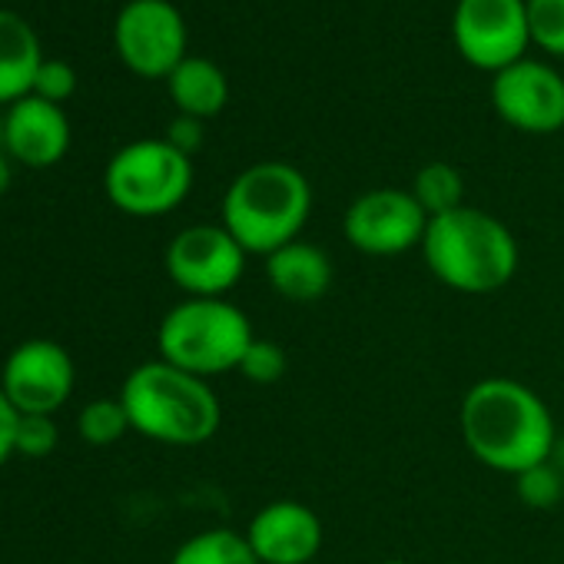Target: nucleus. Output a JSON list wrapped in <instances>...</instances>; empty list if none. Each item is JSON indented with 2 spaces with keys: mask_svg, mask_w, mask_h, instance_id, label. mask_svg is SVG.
Instances as JSON below:
<instances>
[{
  "mask_svg": "<svg viewBox=\"0 0 564 564\" xmlns=\"http://www.w3.org/2000/svg\"><path fill=\"white\" fill-rule=\"evenodd\" d=\"M286 369H290L286 349H282L279 343H272V339H259L256 336L252 346L246 349V356H242V362H239L236 372L246 382H252V386H275V382H282Z\"/></svg>",
  "mask_w": 564,
  "mask_h": 564,
  "instance_id": "21",
  "label": "nucleus"
},
{
  "mask_svg": "<svg viewBox=\"0 0 564 564\" xmlns=\"http://www.w3.org/2000/svg\"><path fill=\"white\" fill-rule=\"evenodd\" d=\"M8 186H11V163L0 153V193H8Z\"/></svg>",
  "mask_w": 564,
  "mask_h": 564,
  "instance_id": "28",
  "label": "nucleus"
},
{
  "mask_svg": "<svg viewBox=\"0 0 564 564\" xmlns=\"http://www.w3.org/2000/svg\"><path fill=\"white\" fill-rule=\"evenodd\" d=\"M130 429L160 445H203L219 432L223 405L209 379L176 369L163 359L137 366L120 389Z\"/></svg>",
  "mask_w": 564,
  "mask_h": 564,
  "instance_id": "3",
  "label": "nucleus"
},
{
  "mask_svg": "<svg viewBox=\"0 0 564 564\" xmlns=\"http://www.w3.org/2000/svg\"><path fill=\"white\" fill-rule=\"evenodd\" d=\"M252 339L256 333L249 316L229 300L186 296L163 316L156 329L160 359L199 379L236 372Z\"/></svg>",
  "mask_w": 564,
  "mask_h": 564,
  "instance_id": "5",
  "label": "nucleus"
},
{
  "mask_svg": "<svg viewBox=\"0 0 564 564\" xmlns=\"http://www.w3.org/2000/svg\"><path fill=\"white\" fill-rule=\"evenodd\" d=\"M376 564H412V561H402V557H386V561H376Z\"/></svg>",
  "mask_w": 564,
  "mask_h": 564,
  "instance_id": "29",
  "label": "nucleus"
},
{
  "mask_svg": "<svg viewBox=\"0 0 564 564\" xmlns=\"http://www.w3.org/2000/svg\"><path fill=\"white\" fill-rule=\"evenodd\" d=\"M77 366L54 339H28L11 349L0 369V392L21 415H54L74 395Z\"/></svg>",
  "mask_w": 564,
  "mask_h": 564,
  "instance_id": "11",
  "label": "nucleus"
},
{
  "mask_svg": "<svg viewBox=\"0 0 564 564\" xmlns=\"http://www.w3.org/2000/svg\"><path fill=\"white\" fill-rule=\"evenodd\" d=\"M166 140L180 150V153H186V156H193L196 150H199V143H203V120H193V117H180L173 127H170V133H166Z\"/></svg>",
  "mask_w": 564,
  "mask_h": 564,
  "instance_id": "27",
  "label": "nucleus"
},
{
  "mask_svg": "<svg viewBox=\"0 0 564 564\" xmlns=\"http://www.w3.org/2000/svg\"><path fill=\"white\" fill-rule=\"evenodd\" d=\"M242 534L259 564H316L326 541L323 518L293 498L262 505Z\"/></svg>",
  "mask_w": 564,
  "mask_h": 564,
  "instance_id": "13",
  "label": "nucleus"
},
{
  "mask_svg": "<svg viewBox=\"0 0 564 564\" xmlns=\"http://www.w3.org/2000/svg\"><path fill=\"white\" fill-rule=\"evenodd\" d=\"M21 458H47L57 448V422L54 415H21L18 422V442Z\"/></svg>",
  "mask_w": 564,
  "mask_h": 564,
  "instance_id": "23",
  "label": "nucleus"
},
{
  "mask_svg": "<svg viewBox=\"0 0 564 564\" xmlns=\"http://www.w3.org/2000/svg\"><path fill=\"white\" fill-rule=\"evenodd\" d=\"M173 286L196 300H223L246 272V249L219 223H199L176 232L163 256Z\"/></svg>",
  "mask_w": 564,
  "mask_h": 564,
  "instance_id": "7",
  "label": "nucleus"
},
{
  "mask_svg": "<svg viewBox=\"0 0 564 564\" xmlns=\"http://www.w3.org/2000/svg\"><path fill=\"white\" fill-rule=\"evenodd\" d=\"M313 213V186L293 163L265 160L242 170L223 196V226L246 256L296 242Z\"/></svg>",
  "mask_w": 564,
  "mask_h": 564,
  "instance_id": "4",
  "label": "nucleus"
},
{
  "mask_svg": "<svg viewBox=\"0 0 564 564\" xmlns=\"http://www.w3.org/2000/svg\"><path fill=\"white\" fill-rule=\"evenodd\" d=\"M265 279L279 300L286 303H319L333 286V259L319 246L296 239L265 256Z\"/></svg>",
  "mask_w": 564,
  "mask_h": 564,
  "instance_id": "15",
  "label": "nucleus"
},
{
  "mask_svg": "<svg viewBox=\"0 0 564 564\" xmlns=\"http://www.w3.org/2000/svg\"><path fill=\"white\" fill-rule=\"evenodd\" d=\"M412 196L419 199V206L432 216H442V213H452L462 203L465 196V183H462V173L448 163H429L415 173V183H412Z\"/></svg>",
  "mask_w": 564,
  "mask_h": 564,
  "instance_id": "19",
  "label": "nucleus"
},
{
  "mask_svg": "<svg viewBox=\"0 0 564 564\" xmlns=\"http://www.w3.org/2000/svg\"><path fill=\"white\" fill-rule=\"evenodd\" d=\"M170 97L176 104V110L183 117H193V120H209L216 117L226 100H229V84H226V74L206 61V57H186L170 77Z\"/></svg>",
  "mask_w": 564,
  "mask_h": 564,
  "instance_id": "17",
  "label": "nucleus"
},
{
  "mask_svg": "<svg viewBox=\"0 0 564 564\" xmlns=\"http://www.w3.org/2000/svg\"><path fill=\"white\" fill-rule=\"evenodd\" d=\"M452 34L458 54L478 70H505L531 44L524 0H458Z\"/></svg>",
  "mask_w": 564,
  "mask_h": 564,
  "instance_id": "9",
  "label": "nucleus"
},
{
  "mask_svg": "<svg viewBox=\"0 0 564 564\" xmlns=\"http://www.w3.org/2000/svg\"><path fill=\"white\" fill-rule=\"evenodd\" d=\"M524 4L531 41L541 51L564 57V0H524Z\"/></svg>",
  "mask_w": 564,
  "mask_h": 564,
  "instance_id": "22",
  "label": "nucleus"
},
{
  "mask_svg": "<svg viewBox=\"0 0 564 564\" xmlns=\"http://www.w3.org/2000/svg\"><path fill=\"white\" fill-rule=\"evenodd\" d=\"M113 44L137 77H170L186 61V24L170 0H130L117 14Z\"/></svg>",
  "mask_w": 564,
  "mask_h": 564,
  "instance_id": "10",
  "label": "nucleus"
},
{
  "mask_svg": "<svg viewBox=\"0 0 564 564\" xmlns=\"http://www.w3.org/2000/svg\"><path fill=\"white\" fill-rule=\"evenodd\" d=\"M41 64L44 54L34 28L14 11H0V104L31 97Z\"/></svg>",
  "mask_w": 564,
  "mask_h": 564,
  "instance_id": "16",
  "label": "nucleus"
},
{
  "mask_svg": "<svg viewBox=\"0 0 564 564\" xmlns=\"http://www.w3.org/2000/svg\"><path fill=\"white\" fill-rule=\"evenodd\" d=\"M458 429L478 465L511 478L547 465L557 442L547 402L531 386L508 376H485L465 392Z\"/></svg>",
  "mask_w": 564,
  "mask_h": 564,
  "instance_id": "1",
  "label": "nucleus"
},
{
  "mask_svg": "<svg viewBox=\"0 0 564 564\" xmlns=\"http://www.w3.org/2000/svg\"><path fill=\"white\" fill-rule=\"evenodd\" d=\"M77 90V74L67 61H44L34 80V94L51 100V104H64L70 94Z\"/></svg>",
  "mask_w": 564,
  "mask_h": 564,
  "instance_id": "25",
  "label": "nucleus"
},
{
  "mask_svg": "<svg viewBox=\"0 0 564 564\" xmlns=\"http://www.w3.org/2000/svg\"><path fill=\"white\" fill-rule=\"evenodd\" d=\"M422 259L442 286L462 296H488L514 279L521 252L514 232L498 216L458 206L429 219Z\"/></svg>",
  "mask_w": 564,
  "mask_h": 564,
  "instance_id": "2",
  "label": "nucleus"
},
{
  "mask_svg": "<svg viewBox=\"0 0 564 564\" xmlns=\"http://www.w3.org/2000/svg\"><path fill=\"white\" fill-rule=\"evenodd\" d=\"M495 113L521 133H557L564 127V77L547 64L518 61L491 80Z\"/></svg>",
  "mask_w": 564,
  "mask_h": 564,
  "instance_id": "12",
  "label": "nucleus"
},
{
  "mask_svg": "<svg viewBox=\"0 0 564 564\" xmlns=\"http://www.w3.org/2000/svg\"><path fill=\"white\" fill-rule=\"evenodd\" d=\"M18 422H21V412L8 402L4 392H0V468H4L18 455V448H14V442H18Z\"/></svg>",
  "mask_w": 564,
  "mask_h": 564,
  "instance_id": "26",
  "label": "nucleus"
},
{
  "mask_svg": "<svg viewBox=\"0 0 564 564\" xmlns=\"http://www.w3.org/2000/svg\"><path fill=\"white\" fill-rule=\"evenodd\" d=\"M107 199L127 216H163L193 189V163L170 140H137L113 153L104 173Z\"/></svg>",
  "mask_w": 564,
  "mask_h": 564,
  "instance_id": "6",
  "label": "nucleus"
},
{
  "mask_svg": "<svg viewBox=\"0 0 564 564\" xmlns=\"http://www.w3.org/2000/svg\"><path fill=\"white\" fill-rule=\"evenodd\" d=\"M77 432H80V438L87 445H113L133 429H130V415H127V409H123V402L117 395V399L87 402L80 409V415H77Z\"/></svg>",
  "mask_w": 564,
  "mask_h": 564,
  "instance_id": "20",
  "label": "nucleus"
},
{
  "mask_svg": "<svg viewBox=\"0 0 564 564\" xmlns=\"http://www.w3.org/2000/svg\"><path fill=\"white\" fill-rule=\"evenodd\" d=\"M4 147L18 163L31 170L61 163L70 150V120L64 107L37 94L11 104L4 120Z\"/></svg>",
  "mask_w": 564,
  "mask_h": 564,
  "instance_id": "14",
  "label": "nucleus"
},
{
  "mask_svg": "<svg viewBox=\"0 0 564 564\" xmlns=\"http://www.w3.org/2000/svg\"><path fill=\"white\" fill-rule=\"evenodd\" d=\"M170 564H259L246 534L232 528H206L193 538H186Z\"/></svg>",
  "mask_w": 564,
  "mask_h": 564,
  "instance_id": "18",
  "label": "nucleus"
},
{
  "mask_svg": "<svg viewBox=\"0 0 564 564\" xmlns=\"http://www.w3.org/2000/svg\"><path fill=\"white\" fill-rule=\"evenodd\" d=\"M429 229V213L419 206L412 189H369L356 196L343 216V232L352 249L366 256H402L412 249H422Z\"/></svg>",
  "mask_w": 564,
  "mask_h": 564,
  "instance_id": "8",
  "label": "nucleus"
},
{
  "mask_svg": "<svg viewBox=\"0 0 564 564\" xmlns=\"http://www.w3.org/2000/svg\"><path fill=\"white\" fill-rule=\"evenodd\" d=\"M514 485H518V498H521L528 508H538V511L554 508L557 498H561V478H557V471L551 468V462H547V465H538V468H531V471H524V475H518Z\"/></svg>",
  "mask_w": 564,
  "mask_h": 564,
  "instance_id": "24",
  "label": "nucleus"
}]
</instances>
